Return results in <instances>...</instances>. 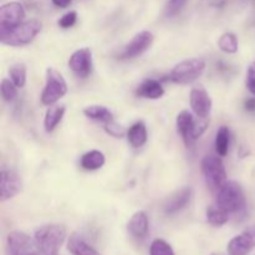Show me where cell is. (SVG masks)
Segmentation results:
<instances>
[{
    "label": "cell",
    "mask_w": 255,
    "mask_h": 255,
    "mask_svg": "<svg viewBox=\"0 0 255 255\" xmlns=\"http://www.w3.org/2000/svg\"><path fill=\"white\" fill-rule=\"evenodd\" d=\"M216 204L234 216H242L247 211V198L241 184L236 181L227 183L216 192Z\"/></svg>",
    "instance_id": "1"
},
{
    "label": "cell",
    "mask_w": 255,
    "mask_h": 255,
    "mask_svg": "<svg viewBox=\"0 0 255 255\" xmlns=\"http://www.w3.org/2000/svg\"><path fill=\"white\" fill-rule=\"evenodd\" d=\"M41 22L36 19L25 20L21 24L6 30H0V42L7 46H24L30 44L41 31Z\"/></svg>",
    "instance_id": "2"
},
{
    "label": "cell",
    "mask_w": 255,
    "mask_h": 255,
    "mask_svg": "<svg viewBox=\"0 0 255 255\" xmlns=\"http://www.w3.org/2000/svg\"><path fill=\"white\" fill-rule=\"evenodd\" d=\"M65 238L66 229L60 224H46L39 227L34 233L36 246L42 255H59Z\"/></svg>",
    "instance_id": "3"
},
{
    "label": "cell",
    "mask_w": 255,
    "mask_h": 255,
    "mask_svg": "<svg viewBox=\"0 0 255 255\" xmlns=\"http://www.w3.org/2000/svg\"><path fill=\"white\" fill-rule=\"evenodd\" d=\"M202 174L207 186L213 192H218L227 183V171L219 154H208L202 159Z\"/></svg>",
    "instance_id": "4"
},
{
    "label": "cell",
    "mask_w": 255,
    "mask_h": 255,
    "mask_svg": "<svg viewBox=\"0 0 255 255\" xmlns=\"http://www.w3.org/2000/svg\"><path fill=\"white\" fill-rule=\"evenodd\" d=\"M206 70V61L199 57L183 60L174 65L168 77L172 82L178 85H189L197 81Z\"/></svg>",
    "instance_id": "5"
},
{
    "label": "cell",
    "mask_w": 255,
    "mask_h": 255,
    "mask_svg": "<svg viewBox=\"0 0 255 255\" xmlns=\"http://www.w3.org/2000/svg\"><path fill=\"white\" fill-rule=\"evenodd\" d=\"M67 94V84L64 76L54 67L46 69V81L41 92V102L45 106H52Z\"/></svg>",
    "instance_id": "6"
},
{
    "label": "cell",
    "mask_w": 255,
    "mask_h": 255,
    "mask_svg": "<svg viewBox=\"0 0 255 255\" xmlns=\"http://www.w3.org/2000/svg\"><path fill=\"white\" fill-rule=\"evenodd\" d=\"M7 255H42L36 246L35 239L26 233L14 231L6 238Z\"/></svg>",
    "instance_id": "7"
},
{
    "label": "cell",
    "mask_w": 255,
    "mask_h": 255,
    "mask_svg": "<svg viewBox=\"0 0 255 255\" xmlns=\"http://www.w3.org/2000/svg\"><path fill=\"white\" fill-rule=\"evenodd\" d=\"M154 36L151 31H141L134 35L131 41L125 45L124 50L120 54V59L128 60L139 56L146 52L153 44Z\"/></svg>",
    "instance_id": "8"
},
{
    "label": "cell",
    "mask_w": 255,
    "mask_h": 255,
    "mask_svg": "<svg viewBox=\"0 0 255 255\" xmlns=\"http://www.w3.org/2000/svg\"><path fill=\"white\" fill-rule=\"evenodd\" d=\"M22 189L21 177L14 169H2L0 173V201L14 198Z\"/></svg>",
    "instance_id": "9"
},
{
    "label": "cell",
    "mask_w": 255,
    "mask_h": 255,
    "mask_svg": "<svg viewBox=\"0 0 255 255\" xmlns=\"http://www.w3.org/2000/svg\"><path fill=\"white\" fill-rule=\"evenodd\" d=\"M92 66V51L90 47H81L76 50L69 59V67L81 79H86L91 75Z\"/></svg>",
    "instance_id": "10"
},
{
    "label": "cell",
    "mask_w": 255,
    "mask_h": 255,
    "mask_svg": "<svg viewBox=\"0 0 255 255\" xmlns=\"http://www.w3.org/2000/svg\"><path fill=\"white\" fill-rule=\"evenodd\" d=\"M25 9L21 2L10 1L0 7V30H6L25 21Z\"/></svg>",
    "instance_id": "11"
},
{
    "label": "cell",
    "mask_w": 255,
    "mask_h": 255,
    "mask_svg": "<svg viewBox=\"0 0 255 255\" xmlns=\"http://www.w3.org/2000/svg\"><path fill=\"white\" fill-rule=\"evenodd\" d=\"M255 248V224L244 229L228 243L229 255H248Z\"/></svg>",
    "instance_id": "12"
},
{
    "label": "cell",
    "mask_w": 255,
    "mask_h": 255,
    "mask_svg": "<svg viewBox=\"0 0 255 255\" xmlns=\"http://www.w3.org/2000/svg\"><path fill=\"white\" fill-rule=\"evenodd\" d=\"M189 104L192 111L197 117L209 119L212 111V99L203 86L193 87L189 95Z\"/></svg>",
    "instance_id": "13"
},
{
    "label": "cell",
    "mask_w": 255,
    "mask_h": 255,
    "mask_svg": "<svg viewBox=\"0 0 255 255\" xmlns=\"http://www.w3.org/2000/svg\"><path fill=\"white\" fill-rule=\"evenodd\" d=\"M192 197H193V189H192V187H183V188L178 189L164 203V213L168 214V216H172V214H176L178 212L183 211L191 203Z\"/></svg>",
    "instance_id": "14"
},
{
    "label": "cell",
    "mask_w": 255,
    "mask_h": 255,
    "mask_svg": "<svg viewBox=\"0 0 255 255\" xmlns=\"http://www.w3.org/2000/svg\"><path fill=\"white\" fill-rule=\"evenodd\" d=\"M196 120L197 116L194 117L193 114L187 111V110H183L182 112H179L176 119L177 131L181 134L182 139H183L184 144L187 147H189L194 142L193 132L194 127H196Z\"/></svg>",
    "instance_id": "15"
},
{
    "label": "cell",
    "mask_w": 255,
    "mask_h": 255,
    "mask_svg": "<svg viewBox=\"0 0 255 255\" xmlns=\"http://www.w3.org/2000/svg\"><path fill=\"white\" fill-rule=\"evenodd\" d=\"M149 231V221L143 211H138L131 217L127 223V232L132 238L137 241H143Z\"/></svg>",
    "instance_id": "16"
},
{
    "label": "cell",
    "mask_w": 255,
    "mask_h": 255,
    "mask_svg": "<svg viewBox=\"0 0 255 255\" xmlns=\"http://www.w3.org/2000/svg\"><path fill=\"white\" fill-rule=\"evenodd\" d=\"M136 95L147 100H158L164 95V89L158 80L147 79L137 87Z\"/></svg>",
    "instance_id": "17"
},
{
    "label": "cell",
    "mask_w": 255,
    "mask_h": 255,
    "mask_svg": "<svg viewBox=\"0 0 255 255\" xmlns=\"http://www.w3.org/2000/svg\"><path fill=\"white\" fill-rule=\"evenodd\" d=\"M67 249L72 255H101L79 233H72L67 241Z\"/></svg>",
    "instance_id": "18"
},
{
    "label": "cell",
    "mask_w": 255,
    "mask_h": 255,
    "mask_svg": "<svg viewBox=\"0 0 255 255\" xmlns=\"http://www.w3.org/2000/svg\"><path fill=\"white\" fill-rule=\"evenodd\" d=\"M127 139L128 143L131 144L133 148H141L146 144L147 138H148V133H147V127L144 122L137 121L127 129Z\"/></svg>",
    "instance_id": "19"
},
{
    "label": "cell",
    "mask_w": 255,
    "mask_h": 255,
    "mask_svg": "<svg viewBox=\"0 0 255 255\" xmlns=\"http://www.w3.org/2000/svg\"><path fill=\"white\" fill-rule=\"evenodd\" d=\"M106 163V157L99 149H92L82 154L80 159V166L85 171H96L102 168Z\"/></svg>",
    "instance_id": "20"
},
{
    "label": "cell",
    "mask_w": 255,
    "mask_h": 255,
    "mask_svg": "<svg viewBox=\"0 0 255 255\" xmlns=\"http://www.w3.org/2000/svg\"><path fill=\"white\" fill-rule=\"evenodd\" d=\"M66 112V107L64 105H52L47 109L44 119V128L47 133L54 131L57 127V125L62 121L64 115Z\"/></svg>",
    "instance_id": "21"
},
{
    "label": "cell",
    "mask_w": 255,
    "mask_h": 255,
    "mask_svg": "<svg viewBox=\"0 0 255 255\" xmlns=\"http://www.w3.org/2000/svg\"><path fill=\"white\" fill-rule=\"evenodd\" d=\"M84 115L92 121L102 122V124H107L114 120L112 112L107 107L101 106V105H91V106L85 107Z\"/></svg>",
    "instance_id": "22"
},
{
    "label": "cell",
    "mask_w": 255,
    "mask_h": 255,
    "mask_svg": "<svg viewBox=\"0 0 255 255\" xmlns=\"http://www.w3.org/2000/svg\"><path fill=\"white\" fill-rule=\"evenodd\" d=\"M206 217H207V222H208L211 226L222 227L226 223H228L229 218H231V214L214 203L213 206H209L208 208H207Z\"/></svg>",
    "instance_id": "23"
},
{
    "label": "cell",
    "mask_w": 255,
    "mask_h": 255,
    "mask_svg": "<svg viewBox=\"0 0 255 255\" xmlns=\"http://www.w3.org/2000/svg\"><path fill=\"white\" fill-rule=\"evenodd\" d=\"M229 143H231V131L227 126H221L216 133V152L221 157L228 154Z\"/></svg>",
    "instance_id": "24"
},
{
    "label": "cell",
    "mask_w": 255,
    "mask_h": 255,
    "mask_svg": "<svg viewBox=\"0 0 255 255\" xmlns=\"http://www.w3.org/2000/svg\"><path fill=\"white\" fill-rule=\"evenodd\" d=\"M218 47L226 54H236L239 49L238 37L234 32H224L219 37Z\"/></svg>",
    "instance_id": "25"
},
{
    "label": "cell",
    "mask_w": 255,
    "mask_h": 255,
    "mask_svg": "<svg viewBox=\"0 0 255 255\" xmlns=\"http://www.w3.org/2000/svg\"><path fill=\"white\" fill-rule=\"evenodd\" d=\"M9 75L10 80H11L19 89L25 86V84H26L27 71L26 66H25L22 62H16V64L11 65L9 69Z\"/></svg>",
    "instance_id": "26"
},
{
    "label": "cell",
    "mask_w": 255,
    "mask_h": 255,
    "mask_svg": "<svg viewBox=\"0 0 255 255\" xmlns=\"http://www.w3.org/2000/svg\"><path fill=\"white\" fill-rule=\"evenodd\" d=\"M17 89L19 87L14 84L10 79H2L1 80V86H0V90H1V97L4 101L11 102L14 101L15 97L17 96Z\"/></svg>",
    "instance_id": "27"
},
{
    "label": "cell",
    "mask_w": 255,
    "mask_h": 255,
    "mask_svg": "<svg viewBox=\"0 0 255 255\" xmlns=\"http://www.w3.org/2000/svg\"><path fill=\"white\" fill-rule=\"evenodd\" d=\"M149 255H174V252L166 241L154 239L149 247Z\"/></svg>",
    "instance_id": "28"
},
{
    "label": "cell",
    "mask_w": 255,
    "mask_h": 255,
    "mask_svg": "<svg viewBox=\"0 0 255 255\" xmlns=\"http://www.w3.org/2000/svg\"><path fill=\"white\" fill-rule=\"evenodd\" d=\"M187 1L188 0H168L166 4V7H164V14H166V16H176L186 6Z\"/></svg>",
    "instance_id": "29"
},
{
    "label": "cell",
    "mask_w": 255,
    "mask_h": 255,
    "mask_svg": "<svg viewBox=\"0 0 255 255\" xmlns=\"http://www.w3.org/2000/svg\"><path fill=\"white\" fill-rule=\"evenodd\" d=\"M105 131L110 134V136L115 137V138H122L125 134H127V131L121 126V125L117 124L115 120L105 124Z\"/></svg>",
    "instance_id": "30"
},
{
    "label": "cell",
    "mask_w": 255,
    "mask_h": 255,
    "mask_svg": "<svg viewBox=\"0 0 255 255\" xmlns=\"http://www.w3.org/2000/svg\"><path fill=\"white\" fill-rule=\"evenodd\" d=\"M76 21H77V12L69 11L60 17L59 21H57V25H59L61 29H70V27H72L75 24H76Z\"/></svg>",
    "instance_id": "31"
},
{
    "label": "cell",
    "mask_w": 255,
    "mask_h": 255,
    "mask_svg": "<svg viewBox=\"0 0 255 255\" xmlns=\"http://www.w3.org/2000/svg\"><path fill=\"white\" fill-rule=\"evenodd\" d=\"M247 89L251 94L255 95V61L252 62L247 70V79H246Z\"/></svg>",
    "instance_id": "32"
},
{
    "label": "cell",
    "mask_w": 255,
    "mask_h": 255,
    "mask_svg": "<svg viewBox=\"0 0 255 255\" xmlns=\"http://www.w3.org/2000/svg\"><path fill=\"white\" fill-rule=\"evenodd\" d=\"M51 1L55 6L60 7V9H65V7H67L71 4L72 0H51Z\"/></svg>",
    "instance_id": "33"
},
{
    "label": "cell",
    "mask_w": 255,
    "mask_h": 255,
    "mask_svg": "<svg viewBox=\"0 0 255 255\" xmlns=\"http://www.w3.org/2000/svg\"><path fill=\"white\" fill-rule=\"evenodd\" d=\"M244 107H246L247 111L254 112L255 111V97H252V99H248L244 104Z\"/></svg>",
    "instance_id": "34"
},
{
    "label": "cell",
    "mask_w": 255,
    "mask_h": 255,
    "mask_svg": "<svg viewBox=\"0 0 255 255\" xmlns=\"http://www.w3.org/2000/svg\"><path fill=\"white\" fill-rule=\"evenodd\" d=\"M211 255H223V254H221V253H212Z\"/></svg>",
    "instance_id": "35"
},
{
    "label": "cell",
    "mask_w": 255,
    "mask_h": 255,
    "mask_svg": "<svg viewBox=\"0 0 255 255\" xmlns=\"http://www.w3.org/2000/svg\"><path fill=\"white\" fill-rule=\"evenodd\" d=\"M253 1H255V0H253Z\"/></svg>",
    "instance_id": "36"
}]
</instances>
